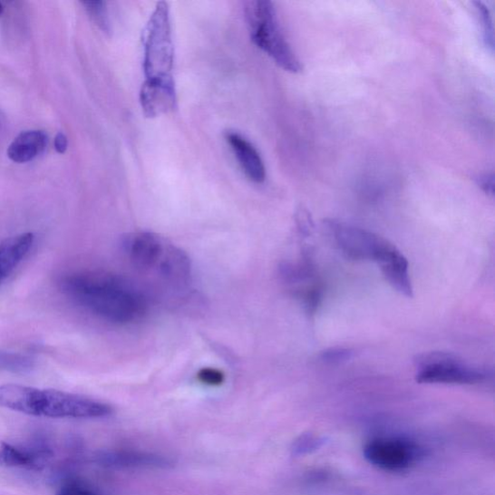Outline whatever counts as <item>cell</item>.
<instances>
[{
    "label": "cell",
    "instance_id": "obj_7",
    "mask_svg": "<svg viewBox=\"0 0 495 495\" xmlns=\"http://www.w3.org/2000/svg\"><path fill=\"white\" fill-rule=\"evenodd\" d=\"M414 364L419 383L474 385L485 382L487 378L483 370L468 365L459 356L450 353L420 354Z\"/></svg>",
    "mask_w": 495,
    "mask_h": 495
},
{
    "label": "cell",
    "instance_id": "obj_17",
    "mask_svg": "<svg viewBox=\"0 0 495 495\" xmlns=\"http://www.w3.org/2000/svg\"><path fill=\"white\" fill-rule=\"evenodd\" d=\"M325 441L320 436L312 433H304L291 445V453L299 457L315 452L325 444Z\"/></svg>",
    "mask_w": 495,
    "mask_h": 495
},
{
    "label": "cell",
    "instance_id": "obj_11",
    "mask_svg": "<svg viewBox=\"0 0 495 495\" xmlns=\"http://www.w3.org/2000/svg\"><path fill=\"white\" fill-rule=\"evenodd\" d=\"M34 235L25 232L0 242V284L4 283L32 250Z\"/></svg>",
    "mask_w": 495,
    "mask_h": 495
},
{
    "label": "cell",
    "instance_id": "obj_5",
    "mask_svg": "<svg viewBox=\"0 0 495 495\" xmlns=\"http://www.w3.org/2000/svg\"><path fill=\"white\" fill-rule=\"evenodd\" d=\"M245 15L255 45L284 70L290 73L301 72V62L282 31L273 3L268 0L247 3Z\"/></svg>",
    "mask_w": 495,
    "mask_h": 495
},
{
    "label": "cell",
    "instance_id": "obj_16",
    "mask_svg": "<svg viewBox=\"0 0 495 495\" xmlns=\"http://www.w3.org/2000/svg\"><path fill=\"white\" fill-rule=\"evenodd\" d=\"M477 18L481 26V32L485 46L492 52L494 49V32L492 18L489 7L482 2L474 3Z\"/></svg>",
    "mask_w": 495,
    "mask_h": 495
},
{
    "label": "cell",
    "instance_id": "obj_21",
    "mask_svg": "<svg viewBox=\"0 0 495 495\" xmlns=\"http://www.w3.org/2000/svg\"><path fill=\"white\" fill-rule=\"evenodd\" d=\"M477 184L482 188V190L487 195L493 196L494 193V178L492 173H485L479 176L477 179Z\"/></svg>",
    "mask_w": 495,
    "mask_h": 495
},
{
    "label": "cell",
    "instance_id": "obj_14",
    "mask_svg": "<svg viewBox=\"0 0 495 495\" xmlns=\"http://www.w3.org/2000/svg\"><path fill=\"white\" fill-rule=\"evenodd\" d=\"M36 365V360L27 354L0 351V372L15 374L31 373Z\"/></svg>",
    "mask_w": 495,
    "mask_h": 495
},
{
    "label": "cell",
    "instance_id": "obj_10",
    "mask_svg": "<svg viewBox=\"0 0 495 495\" xmlns=\"http://www.w3.org/2000/svg\"><path fill=\"white\" fill-rule=\"evenodd\" d=\"M226 141L247 178L256 183L264 182L267 178L266 167L254 145L240 134L231 131L226 133Z\"/></svg>",
    "mask_w": 495,
    "mask_h": 495
},
{
    "label": "cell",
    "instance_id": "obj_24",
    "mask_svg": "<svg viewBox=\"0 0 495 495\" xmlns=\"http://www.w3.org/2000/svg\"><path fill=\"white\" fill-rule=\"evenodd\" d=\"M4 12H5V7L2 4H0V17L3 16Z\"/></svg>",
    "mask_w": 495,
    "mask_h": 495
},
{
    "label": "cell",
    "instance_id": "obj_1",
    "mask_svg": "<svg viewBox=\"0 0 495 495\" xmlns=\"http://www.w3.org/2000/svg\"><path fill=\"white\" fill-rule=\"evenodd\" d=\"M63 294L94 315L111 324L126 325L140 320L148 310L141 289L123 277L103 272L65 275L60 281Z\"/></svg>",
    "mask_w": 495,
    "mask_h": 495
},
{
    "label": "cell",
    "instance_id": "obj_19",
    "mask_svg": "<svg viewBox=\"0 0 495 495\" xmlns=\"http://www.w3.org/2000/svg\"><path fill=\"white\" fill-rule=\"evenodd\" d=\"M354 356V352L352 349L344 348V347H334L326 349L322 354H320V359L326 363L337 364L345 362L351 359Z\"/></svg>",
    "mask_w": 495,
    "mask_h": 495
},
{
    "label": "cell",
    "instance_id": "obj_2",
    "mask_svg": "<svg viewBox=\"0 0 495 495\" xmlns=\"http://www.w3.org/2000/svg\"><path fill=\"white\" fill-rule=\"evenodd\" d=\"M0 406L27 415L60 419L103 418L113 413L110 404L89 397L16 384L0 385Z\"/></svg>",
    "mask_w": 495,
    "mask_h": 495
},
{
    "label": "cell",
    "instance_id": "obj_13",
    "mask_svg": "<svg viewBox=\"0 0 495 495\" xmlns=\"http://www.w3.org/2000/svg\"><path fill=\"white\" fill-rule=\"evenodd\" d=\"M48 141V136L43 131H25L11 142L7 155L15 163L31 162L46 150Z\"/></svg>",
    "mask_w": 495,
    "mask_h": 495
},
{
    "label": "cell",
    "instance_id": "obj_23",
    "mask_svg": "<svg viewBox=\"0 0 495 495\" xmlns=\"http://www.w3.org/2000/svg\"><path fill=\"white\" fill-rule=\"evenodd\" d=\"M4 123H5V118H4V115L2 114V112H0V128H2Z\"/></svg>",
    "mask_w": 495,
    "mask_h": 495
},
{
    "label": "cell",
    "instance_id": "obj_8",
    "mask_svg": "<svg viewBox=\"0 0 495 495\" xmlns=\"http://www.w3.org/2000/svg\"><path fill=\"white\" fill-rule=\"evenodd\" d=\"M363 454L377 469L400 472L412 467L422 456V450L409 440L378 438L364 446Z\"/></svg>",
    "mask_w": 495,
    "mask_h": 495
},
{
    "label": "cell",
    "instance_id": "obj_6",
    "mask_svg": "<svg viewBox=\"0 0 495 495\" xmlns=\"http://www.w3.org/2000/svg\"><path fill=\"white\" fill-rule=\"evenodd\" d=\"M325 226L333 241L348 258L374 261L382 268L401 254L394 244L372 231L337 220H326Z\"/></svg>",
    "mask_w": 495,
    "mask_h": 495
},
{
    "label": "cell",
    "instance_id": "obj_18",
    "mask_svg": "<svg viewBox=\"0 0 495 495\" xmlns=\"http://www.w3.org/2000/svg\"><path fill=\"white\" fill-rule=\"evenodd\" d=\"M198 381L209 386H220L225 383V374L214 368H203L197 374Z\"/></svg>",
    "mask_w": 495,
    "mask_h": 495
},
{
    "label": "cell",
    "instance_id": "obj_12",
    "mask_svg": "<svg viewBox=\"0 0 495 495\" xmlns=\"http://www.w3.org/2000/svg\"><path fill=\"white\" fill-rule=\"evenodd\" d=\"M51 456L50 449L42 446L27 450L9 443L0 445V467L40 471Z\"/></svg>",
    "mask_w": 495,
    "mask_h": 495
},
{
    "label": "cell",
    "instance_id": "obj_4",
    "mask_svg": "<svg viewBox=\"0 0 495 495\" xmlns=\"http://www.w3.org/2000/svg\"><path fill=\"white\" fill-rule=\"evenodd\" d=\"M144 86L176 90L173 80L174 45L169 5L158 3L143 37Z\"/></svg>",
    "mask_w": 495,
    "mask_h": 495
},
{
    "label": "cell",
    "instance_id": "obj_15",
    "mask_svg": "<svg viewBox=\"0 0 495 495\" xmlns=\"http://www.w3.org/2000/svg\"><path fill=\"white\" fill-rule=\"evenodd\" d=\"M82 5L92 21L105 34L112 31L107 5L104 2H83Z\"/></svg>",
    "mask_w": 495,
    "mask_h": 495
},
{
    "label": "cell",
    "instance_id": "obj_9",
    "mask_svg": "<svg viewBox=\"0 0 495 495\" xmlns=\"http://www.w3.org/2000/svg\"><path fill=\"white\" fill-rule=\"evenodd\" d=\"M95 461L101 467L111 470H166L174 465V461L166 456L129 449L101 451L96 454Z\"/></svg>",
    "mask_w": 495,
    "mask_h": 495
},
{
    "label": "cell",
    "instance_id": "obj_22",
    "mask_svg": "<svg viewBox=\"0 0 495 495\" xmlns=\"http://www.w3.org/2000/svg\"><path fill=\"white\" fill-rule=\"evenodd\" d=\"M54 149L57 153L64 154L68 149V139L63 133H58L54 138Z\"/></svg>",
    "mask_w": 495,
    "mask_h": 495
},
{
    "label": "cell",
    "instance_id": "obj_20",
    "mask_svg": "<svg viewBox=\"0 0 495 495\" xmlns=\"http://www.w3.org/2000/svg\"><path fill=\"white\" fill-rule=\"evenodd\" d=\"M56 495H97L92 490L77 482L68 483L63 486Z\"/></svg>",
    "mask_w": 495,
    "mask_h": 495
},
{
    "label": "cell",
    "instance_id": "obj_3",
    "mask_svg": "<svg viewBox=\"0 0 495 495\" xmlns=\"http://www.w3.org/2000/svg\"><path fill=\"white\" fill-rule=\"evenodd\" d=\"M121 247L130 262L140 269L155 273L176 286L191 280L190 257L165 238L150 231L130 232L121 238Z\"/></svg>",
    "mask_w": 495,
    "mask_h": 495
}]
</instances>
